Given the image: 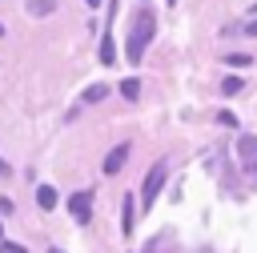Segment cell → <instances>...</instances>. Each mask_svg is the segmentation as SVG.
I'll return each mask as SVG.
<instances>
[{
    "mask_svg": "<svg viewBox=\"0 0 257 253\" xmlns=\"http://www.w3.org/2000/svg\"><path fill=\"white\" fill-rule=\"evenodd\" d=\"M153 28H157V20H153V12L145 8V12L137 16V24H133V40H128V64H141V48L153 40Z\"/></svg>",
    "mask_w": 257,
    "mask_h": 253,
    "instance_id": "6da1fadb",
    "label": "cell"
},
{
    "mask_svg": "<svg viewBox=\"0 0 257 253\" xmlns=\"http://www.w3.org/2000/svg\"><path fill=\"white\" fill-rule=\"evenodd\" d=\"M165 177H169V165H165V161H157V165L149 169L145 185H141V205H145V209H153V201H157V193H161Z\"/></svg>",
    "mask_w": 257,
    "mask_h": 253,
    "instance_id": "7a4b0ae2",
    "label": "cell"
},
{
    "mask_svg": "<svg viewBox=\"0 0 257 253\" xmlns=\"http://www.w3.org/2000/svg\"><path fill=\"white\" fill-rule=\"evenodd\" d=\"M68 209H72V217H76L80 225H88V221H92V189L72 193V197H68Z\"/></svg>",
    "mask_w": 257,
    "mask_h": 253,
    "instance_id": "3957f363",
    "label": "cell"
},
{
    "mask_svg": "<svg viewBox=\"0 0 257 253\" xmlns=\"http://www.w3.org/2000/svg\"><path fill=\"white\" fill-rule=\"evenodd\" d=\"M133 213H137V197L128 193V197H124V209H120V233H124V237H128V233L137 229V221H133Z\"/></svg>",
    "mask_w": 257,
    "mask_h": 253,
    "instance_id": "277c9868",
    "label": "cell"
},
{
    "mask_svg": "<svg viewBox=\"0 0 257 253\" xmlns=\"http://www.w3.org/2000/svg\"><path fill=\"white\" fill-rule=\"evenodd\" d=\"M124 157H128V145H116V149L104 157V173H116V169L124 165Z\"/></svg>",
    "mask_w": 257,
    "mask_h": 253,
    "instance_id": "5b68a950",
    "label": "cell"
},
{
    "mask_svg": "<svg viewBox=\"0 0 257 253\" xmlns=\"http://www.w3.org/2000/svg\"><path fill=\"white\" fill-rule=\"evenodd\" d=\"M100 64H116V40L108 32L100 36Z\"/></svg>",
    "mask_w": 257,
    "mask_h": 253,
    "instance_id": "8992f818",
    "label": "cell"
},
{
    "mask_svg": "<svg viewBox=\"0 0 257 253\" xmlns=\"http://www.w3.org/2000/svg\"><path fill=\"white\" fill-rule=\"evenodd\" d=\"M36 205H40V209H52V205H56V189H52V185H36Z\"/></svg>",
    "mask_w": 257,
    "mask_h": 253,
    "instance_id": "52a82bcc",
    "label": "cell"
},
{
    "mask_svg": "<svg viewBox=\"0 0 257 253\" xmlns=\"http://www.w3.org/2000/svg\"><path fill=\"white\" fill-rule=\"evenodd\" d=\"M221 92H225V96H241V92H245V80H241V76H225Z\"/></svg>",
    "mask_w": 257,
    "mask_h": 253,
    "instance_id": "ba28073f",
    "label": "cell"
},
{
    "mask_svg": "<svg viewBox=\"0 0 257 253\" xmlns=\"http://www.w3.org/2000/svg\"><path fill=\"white\" fill-rule=\"evenodd\" d=\"M120 96H124V100H137V96H141V80H137V76L120 80Z\"/></svg>",
    "mask_w": 257,
    "mask_h": 253,
    "instance_id": "9c48e42d",
    "label": "cell"
},
{
    "mask_svg": "<svg viewBox=\"0 0 257 253\" xmlns=\"http://www.w3.org/2000/svg\"><path fill=\"white\" fill-rule=\"evenodd\" d=\"M56 8V0H28V12L32 16H44V12H52Z\"/></svg>",
    "mask_w": 257,
    "mask_h": 253,
    "instance_id": "30bf717a",
    "label": "cell"
},
{
    "mask_svg": "<svg viewBox=\"0 0 257 253\" xmlns=\"http://www.w3.org/2000/svg\"><path fill=\"white\" fill-rule=\"evenodd\" d=\"M225 64H229V68H249V64H253V56H245V52H229V56H225Z\"/></svg>",
    "mask_w": 257,
    "mask_h": 253,
    "instance_id": "8fae6325",
    "label": "cell"
},
{
    "mask_svg": "<svg viewBox=\"0 0 257 253\" xmlns=\"http://www.w3.org/2000/svg\"><path fill=\"white\" fill-rule=\"evenodd\" d=\"M104 92H108V88H104V84H92V88H88V92H84V100H88V104H96V100H100V96H104Z\"/></svg>",
    "mask_w": 257,
    "mask_h": 253,
    "instance_id": "7c38bea8",
    "label": "cell"
},
{
    "mask_svg": "<svg viewBox=\"0 0 257 253\" xmlns=\"http://www.w3.org/2000/svg\"><path fill=\"white\" fill-rule=\"evenodd\" d=\"M0 253H28V249L16 245V241H0Z\"/></svg>",
    "mask_w": 257,
    "mask_h": 253,
    "instance_id": "4fadbf2b",
    "label": "cell"
},
{
    "mask_svg": "<svg viewBox=\"0 0 257 253\" xmlns=\"http://www.w3.org/2000/svg\"><path fill=\"white\" fill-rule=\"evenodd\" d=\"M245 32H249V36H257V20H253V24H249V28H245Z\"/></svg>",
    "mask_w": 257,
    "mask_h": 253,
    "instance_id": "5bb4252c",
    "label": "cell"
},
{
    "mask_svg": "<svg viewBox=\"0 0 257 253\" xmlns=\"http://www.w3.org/2000/svg\"><path fill=\"white\" fill-rule=\"evenodd\" d=\"M84 4H88V8H96V4H100V0H84Z\"/></svg>",
    "mask_w": 257,
    "mask_h": 253,
    "instance_id": "9a60e30c",
    "label": "cell"
},
{
    "mask_svg": "<svg viewBox=\"0 0 257 253\" xmlns=\"http://www.w3.org/2000/svg\"><path fill=\"white\" fill-rule=\"evenodd\" d=\"M48 253H64V249H48Z\"/></svg>",
    "mask_w": 257,
    "mask_h": 253,
    "instance_id": "2e32d148",
    "label": "cell"
},
{
    "mask_svg": "<svg viewBox=\"0 0 257 253\" xmlns=\"http://www.w3.org/2000/svg\"><path fill=\"white\" fill-rule=\"evenodd\" d=\"M0 241H4V225H0Z\"/></svg>",
    "mask_w": 257,
    "mask_h": 253,
    "instance_id": "e0dca14e",
    "label": "cell"
},
{
    "mask_svg": "<svg viewBox=\"0 0 257 253\" xmlns=\"http://www.w3.org/2000/svg\"><path fill=\"white\" fill-rule=\"evenodd\" d=\"M0 36H4V24H0Z\"/></svg>",
    "mask_w": 257,
    "mask_h": 253,
    "instance_id": "ac0fdd59",
    "label": "cell"
},
{
    "mask_svg": "<svg viewBox=\"0 0 257 253\" xmlns=\"http://www.w3.org/2000/svg\"><path fill=\"white\" fill-rule=\"evenodd\" d=\"M253 12H257V8H253Z\"/></svg>",
    "mask_w": 257,
    "mask_h": 253,
    "instance_id": "d6986e66",
    "label": "cell"
}]
</instances>
